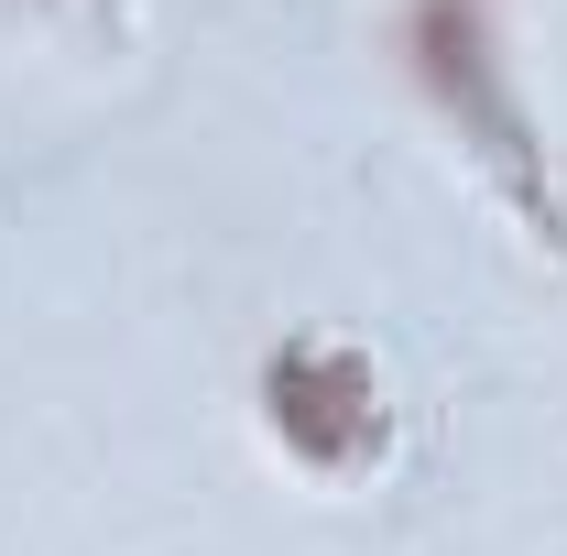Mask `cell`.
<instances>
[{
	"label": "cell",
	"instance_id": "1",
	"mask_svg": "<svg viewBox=\"0 0 567 556\" xmlns=\"http://www.w3.org/2000/svg\"><path fill=\"white\" fill-rule=\"evenodd\" d=\"M393 55L415 76V99L458 132V153L481 164V186L567 262V175H557V153H546V121H535L524 76H513L502 11L492 0H404L393 11Z\"/></svg>",
	"mask_w": 567,
	"mask_h": 556
},
{
	"label": "cell",
	"instance_id": "2",
	"mask_svg": "<svg viewBox=\"0 0 567 556\" xmlns=\"http://www.w3.org/2000/svg\"><path fill=\"white\" fill-rule=\"evenodd\" d=\"M251 404H262V436H274L295 470H317V481H360V470L393 459V382L339 328L274 339L262 371H251Z\"/></svg>",
	"mask_w": 567,
	"mask_h": 556
}]
</instances>
